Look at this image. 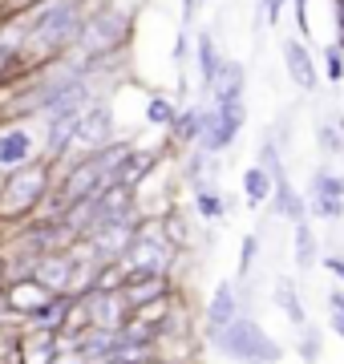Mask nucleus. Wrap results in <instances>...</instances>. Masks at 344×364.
<instances>
[{"instance_id":"f257e3e1","label":"nucleus","mask_w":344,"mask_h":364,"mask_svg":"<svg viewBox=\"0 0 344 364\" xmlns=\"http://www.w3.org/2000/svg\"><path fill=\"white\" fill-rule=\"evenodd\" d=\"M93 4L97 0H45L33 13H25V69L28 73L73 53L77 33Z\"/></svg>"},{"instance_id":"f03ea898","label":"nucleus","mask_w":344,"mask_h":364,"mask_svg":"<svg viewBox=\"0 0 344 364\" xmlns=\"http://www.w3.org/2000/svg\"><path fill=\"white\" fill-rule=\"evenodd\" d=\"M138 28V0H97L77 33L81 57H126Z\"/></svg>"},{"instance_id":"7ed1b4c3","label":"nucleus","mask_w":344,"mask_h":364,"mask_svg":"<svg viewBox=\"0 0 344 364\" xmlns=\"http://www.w3.org/2000/svg\"><path fill=\"white\" fill-rule=\"evenodd\" d=\"M53 174H57V166L49 158H37L33 166L9 174V178L0 182V219L21 223L28 215L45 210V203L53 195Z\"/></svg>"},{"instance_id":"20e7f679","label":"nucleus","mask_w":344,"mask_h":364,"mask_svg":"<svg viewBox=\"0 0 344 364\" xmlns=\"http://www.w3.org/2000/svg\"><path fill=\"white\" fill-rule=\"evenodd\" d=\"M211 344L223 356H231L235 364H279L284 360V344L267 336L255 316H239L235 324H227Z\"/></svg>"},{"instance_id":"39448f33","label":"nucleus","mask_w":344,"mask_h":364,"mask_svg":"<svg viewBox=\"0 0 344 364\" xmlns=\"http://www.w3.org/2000/svg\"><path fill=\"white\" fill-rule=\"evenodd\" d=\"M41 154V134L33 117H0V178L33 166Z\"/></svg>"},{"instance_id":"423d86ee","label":"nucleus","mask_w":344,"mask_h":364,"mask_svg":"<svg viewBox=\"0 0 344 364\" xmlns=\"http://www.w3.org/2000/svg\"><path fill=\"white\" fill-rule=\"evenodd\" d=\"M118 142V117H114V109H109V102H97L93 109H85V114L73 122V146H69V154L61 158V162H69V158L77 154H93V150H102V146ZM57 162V166H61Z\"/></svg>"},{"instance_id":"0eeeda50","label":"nucleus","mask_w":344,"mask_h":364,"mask_svg":"<svg viewBox=\"0 0 344 364\" xmlns=\"http://www.w3.org/2000/svg\"><path fill=\"white\" fill-rule=\"evenodd\" d=\"M243 126H247V105H211L207 102L199 146L207 150V154H223V150L235 146V138H239Z\"/></svg>"},{"instance_id":"6e6552de","label":"nucleus","mask_w":344,"mask_h":364,"mask_svg":"<svg viewBox=\"0 0 344 364\" xmlns=\"http://www.w3.org/2000/svg\"><path fill=\"white\" fill-rule=\"evenodd\" d=\"M308 219L340 223L344 219V174L332 166H316L308 182Z\"/></svg>"},{"instance_id":"1a4fd4ad","label":"nucleus","mask_w":344,"mask_h":364,"mask_svg":"<svg viewBox=\"0 0 344 364\" xmlns=\"http://www.w3.org/2000/svg\"><path fill=\"white\" fill-rule=\"evenodd\" d=\"M279 53H284V73H288V81L300 93L312 97L320 90V77H324L316 65V57H312V45L304 37H284L279 41Z\"/></svg>"},{"instance_id":"9d476101","label":"nucleus","mask_w":344,"mask_h":364,"mask_svg":"<svg viewBox=\"0 0 344 364\" xmlns=\"http://www.w3.org/2000/svg\"><path fill=\"white\" fill-rule=\"evenodd\" d=\"M81 275V263L69 255V251H45L37 259V267H33V279H41V284L49 287V291H73V284H77Z\"/></svg>"},{"instance_id":"9b49d317","label":"nucleus","mask_w":344,"mask_h":364,"mask_svg":"<svg viewBox=\"0 0 344 364\" xmlns=\"http://www.w3.org/2000/svg\"><path fill=\"white\" fill-rule=\"evenodd\" d=\"M223 65H227V57H223V49H219V37H215L211 28H195V77H199L203 97L215 90Z\"/></svg>"},{"instance_id":"f8f14e48","label":"nucleus","mask_w":344,"mask_h":364,"mask_svg":"<svg viewBox=\"0 0 344 364\" xmlns=\"http://www.w3.org/2000/svg\"><path fill=\"white\" fill-rule=\"evenodd\" d=\"M239 316H243V308H239V291L231 279H223V284H215L211 299H207V312H203V328H207V336H219L227 324H235Z\"/></svg>"},{"instance_id":"ddd939ff","label":"nucleus","mask_w":344,"mask_h":364,"mask_svg":"<svg viewBox=\"0 0 344 364\" xmlns=\"http://www.w3.org/2000/svg\"><path fill=\"white\" fill-rule=\"evenodd\" d=\"M65 348V340L57 336V332H45V328H33L28 324L16 340V360L21 364H53Z\"/></svg>"},{"instance_id":"4468645a","label":"nucleus","mask_w":344,"mask_h":364,"mask_svg":"<svg viewBox=\"0 0 344 364\" xmlns=\"http://www.w3.org/2000/svg\"><path fill=\"white\" fill-rule=\"evenodd\" d=\"M49 296H53V291L41 284V279H33V275H25V279H9V287H4L9 312H13L16 320H33V316H37V308Z\"/></svg>"},{"instance_id":"2eb2a0df","label":"nucleus","mask_w":344,"mask_h":364,"mask_svg":"<svg viewBox=\"0 0 344 364\" xmlns=\"http://www.w3.org/2000/svg\"><path fill=\"white\" fill-rule=\"evenodd\" d=\"M243 97H247V65L227 57V65L219 73V81H215V90L207 93V102L211 105H247Z\"/></svg>"},{"instance_id":"dca6fc26","label":"nucleus","mask_w":344,"mask_h":364,"mask_svg":"<svg viewBox=\"0 0 344 364\" xmlns=\"http://www.w3.org/2000/svg\"><path fill=\"white\" fill-rule=\"evenodd\" d=\"M203 114H207V102H186L174 117V126L166 130V142L174 150H190V146H199L203 138Z\"/></svg>"},{"instance_id":"f3484780","label":"nucleus","mask_w":344,"mask_h":364,"mask_svg":"<svg viewBox=\"0 0 344 364\" xmlns=\"http://www.w3.org/2000/svg\"><path fill=\"white\" fill-rule=\"evenodd\" d=\"M158 158L162 150H142V146H130V154L122 158V166H118V186H130V191H138L154 170H158Z\"/></svg>"},{"instance_id":"a211bd4d","label":"nucleus","mask_w":344,"mask_h":364,"mask_svg":"<svg viewBox=\"0 0 344 364\" xmlns=\"http://www.w3.org/2000/svg\"><path fill=\"white\" fill-rule=\"evenodd\" d=\"M291 259H296L300 272H312V267L324 259V255H320V235H316V227H312V219L291 223Z\"/></svg>"},{"instance_id":"6ab92c4d","label":"nucleus","mask_w":344,"mask_h":364,"mask_svg":"<svg viewBox=\"0 0 344 364\" xmlns=\"http://www.w3.org/2000/svg\"><path fill=\"white\" fill-rule=\"evenodd\" d=\"M272 215L276 219H288V223H300L308 219V195H300L296 186H291V178H279L276 191H272Z\"/></svg>"},{"instance_id":"aec40b11","label":"nucleus","mask_w":344,"mask_h":364,"mask_svg":"<svg viewBox=\"0 0 344 364\" xmlns=\"http://www.w3.org/2000/svg\"><path fill=\"white\" fill-rule=\"evenodd\" d=\"M239 186H243V203H247V207L252 210H259V207H267V203H272V191H276V178H272V174H267L264 166H247L243 170V178H239Z\"/></svg>"},{"instance_id":"412c9836","label":"nucleus","mask_w":344,"mask_h":364,"mask_svg":"<svg viewBox=\"0 0 344 364\" xmlns=\"http://www.w3.org/2000/svg\"><path fill=\"white\" fill-rule=\"evenodd\" d=\"M272 299H276V308L291 320V328L300 332L304 324H312L308 320V308H304V299H300V291H296V284H291L288 275H276V291H272Z\"/></svg>"},{"instance_id":"4be33fe9","label":"nucleus","mask_w":344,"mask_h":364,"mask_svg":"<svg viewBox=\"0 0 344 364\" xmlns=\"http://www.w3.org/2000/svg\"><path fill=\"white\" fill-rule=\"evenodd\" d=\"M316 146L324 158H344V109L316 122Z\"/></svg>"},{"instance_id":"5701e85b","label":"nucleus","mask_w":344,"mask_h":364,"mask_svg":"<svg viewBox=\"0 0 344 364\" xmlns=\"http://www.w3.org/2000/svg\"><path fill=\"white\" fill-rule=\"evenodd\" d=\"M178 97H166V93H150L146 97V126H154V130H171L174 117H178Z\"/></svg>"},{"instance_id":"b1692460","label":"nucleus","mask_w":344,"mask_h":364,"mask_svg":"<svg viewBox=\"0 0 344 364\" xmlns=\"http://www.w3.org/2000/svg\"><path fill=\"white\" fill-rule=\"evenodd\" d=\"M255 166H264L276 182L288 178V166H284V146L272 138V130H267L264 138H259V146H255Z\"/></svg>"},{"instance_id":"393cba45","label":"nucleus","mask_w":344,"mask_h":364,"mask_svg":"<svg viewBox=\"0 0 344 364\" xmlns=\"http://www.w3.org/2000/svg\"><path fill=\"white\" fill-rule=\"evenodd\" d=\"M195 195V210H199L203 223H219L227 215V198L219 186H199V191H190Z\"/></svg>"},{"instance_id":"a878e982","label":"nucleus","mask_w":344,"mask_h":364,"mask_svg":"<svg viewBox=\"0 0 344 364\" xmlns=\"http://www.w3.org/2000/svg\"><path fill=\"white\" fill-rule=\"evenodd\" d=\"M171 61H174L178 73L195 65V28L190 25H178V37H174V45H171Z\"/></svg>"},{"instance_id":"bb28decb","label":"nucleus","mask_w":344,"mask_h":364,"mask_svg":"<svg viewBox=\"0 0 344 364\" xmlns=\"http://www.w3.org/2000/svg\"><path fill=\"white\" fill-rule=\"evenodd\" d=\"M296 352H300V360L304 364H316L320 356H324V332H320L316 324H304L300 328V344H296Z\"/></svg>"},{"instance_id":"cd10ccee","label":"nucleus","mask_w":344,"mask_h":364,"mask_svg":"<svg viewBox=\"0 0 344 364\" xmlns=\"http://www.w3.org/2000/svg\"><path fill=\"white\" fill-rule=\"evenodd\" d=\"M320 73H324L332 85H344V49L336 41H328L324 53H320Z\"/></svg>"},{"instance_id":"c85d7f7f","label":"nucleus","mask_w":344,"mask_h":364,"mask_svg":"<svg viewBox=\"0 0 344 364\" xmlns=\"http://www.w3.org/2000/svg\"><path fill=\"white\" fill-rule=\"evenodd\" d=\"M255 259H259V235H243V243H239V263H235V275L247 284V275L255 272Z\"/></svg>"},{"instance_id":"c756f323","label":"nucleus","mask_w":344,"mask_h":364,"mask_svg":"<svg viewBox=\"0 0 344 364\" xmlns=\"http://www.w3.org/2000/svg\"><path fill=\"white\" fill-rule=\"evenodd\" d=\"M288 4H291V0H255V25L279 28V16H284Z\"/></svg>"},{"instance_id":"7c9ffc66","label":"nucleus","mask_w":344,"mask_h":364,"mask_svg":"<svg viewBox=\"0 0 344 364\" xmlns=\"http://www.w3.org/2000/svg\"><path fill=\"white\" fill-rule=\"evenodd\" d=\"M328 312H332V320H328L332 332L344 340V291H340V287H332V291H328Z\"/></svg>"},{"instance_id":"2f4dec72","label":"nucleus","mask_w":344,"mask_h":364,"mask_svg":"<svg viewBox=\"0 0 344 364\" xmlns=\"http://www.w3.org/2000/svg\"><path fill=\"white\" fill-rule=\"evenodd\" d=\"M320 267H324L332 279H340V284H344V255H324V259H320Z\"/></svg>"},{"instance_id":"473e14b6","label":"nucleus","mask_w":344,"mask_h":364,"mask_svg":"<svg viewBox=\"0 0 344 364\" xmlns=\"http://www.w3.org/2000/svg\"><path fill=\"white\" fill-rule=\"evenodd\" d=\"M332 25H336V45L344 49V0H332Z\"/></svg>"},{"instance_id":"72a5a7b5","label":"nucleus","mask_w":344,"mask_h":364,"mask_svg":"<svg viewBox=\"0 0 344 364\" xmlns=\"http://www.w3.org/2000/svg\"><path fill=\"white\" fill-rule=\"evenodd\" d=\"M199 4H211V0H199Z\"/></svg>"},{"instance_id":"f704fd0d","label":"nucleus","mask_w":344,"mask_h":364,"mask_svg":"<svg viewBox=\"0 0 344 364\" xmlns=\"http://www.w3.org/2000/svg\"><path fill=\"white\" fill-rule=\"evenodd\" d=\"M0 182H4V178H0Z\"/></svg>"}]
</instances>
